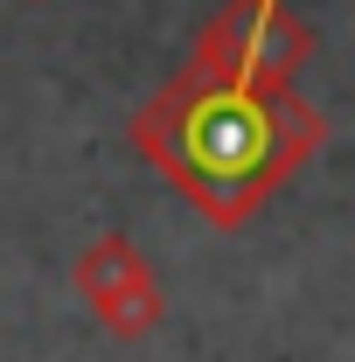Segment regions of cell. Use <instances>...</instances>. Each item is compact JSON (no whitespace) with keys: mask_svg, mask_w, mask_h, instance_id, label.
Segmentation results:
<instances>
[{"mask_svg":"<svg viewBox=\"0 0 355 362\" xmlns=\"http://www.w3.org/2000/svg\"><path fill=\"white\" fill-rule=\"evenodd\" d=\"M168 153H175V175L209 209L230 216L279 175V112H272V98L244 84H216L181 105Z\"/></svg>","mask_w":355,"mask_h":362,"instance_id":"cell-1","label":"cell"}]
</instances>
